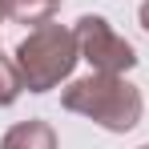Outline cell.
<instances>
[{"label":"cell","mask_w":149,"mask_h":149,"mask_svg":"<svg viewBox=\"0 0 149 149\" xmlns=\"http://www.w3.org/2000/svg\"><path fill=\"white\" fill-rule=\"evenodd\" d=\"M56 8H61V0H8V16L16 24H32V28L52 20Z\"/></svg>","instance_id":"obj_5"},{"label":"cell","mask_w":149,"mask_h":149,"mask_svg":"<svg viewBox=\"0 0 149 149\" xmlns=\"http://www.w3.org/2000/svg\"><path fill=\"white\" fill-rule=\"evenodd\" d=\"M4 16H8V0H0V20H4Z\"/></svg>","instance_id":"obj_8"},{"label":"cell","mask_w":149,"mask_h":149,"mask_svg":"<svg viewBox=\"0 0 149 149\" xmlns=\"http://www.w3.org/2000/svg\"><path fill=\"white\" fill-rule=\"evenodd\" d=\"M20 93H24V77H20V69H16V61L0 56V109L12 105Z\"/></svg>","instance_id":"obj_6"},{"label":"cell","mask_w":149,"mask_h":149,"mask_svg":"<svg viewBox=\"0 0 149 149\" xmlns=\"http://www.w3.org/2000/svg\"><path fill=\"white\" fill-rule=\"evenodd\" d=\"M81 61V45H77V32L65 24H45L28 28V36L16 45V69L24 77L28 93H49L61 81H69Z\"/></svg>","instance_id":"obj_2"},{"label":"cell","mask_w":149,"mask_h":149,"mask_svg":"<svg viewBox=\"0 0 149 149\" xmlns=\"http://www.w3.org/2000/svg\"><path fill=\"white\" fill-rule=\"evenodd\" d=\"M73 32H77V45H81V61H89L93 73H121L125 77L137 65V49H133L105 16L85 12Z\"/></svg>","instance_id":"obj_3"},{"label":"cell","mask_w":149,"mask_h":149,"mask_svg":"<svg viewBox=\"0 0 149 149\" xmlns=\"http://www.w3.org/2000/svg\"><path fill=\"white\" fill-rule=\"evenodd\" d=\"M137 20H141V28L149 32V0H141V8H137Z\"/></svg>","instance_id":"obj_7"},{"label":"cell","mask_w":149,"mask_h":149,"mask_svg":"<svg viewBox=\"0 0 149 149\" xmlns=\"http://www.w3.org/2000/svg\"><path fill=\"white\" fill-rule=\"evenodd\" d=\"M0 149H56V133H52L49 121H20L12 125L4 137H0Z\"/></svg>","instance_id":"obj_4"},{"label":"cell","mask_w":149,"mask_h":149,"mask_svg":"<svg viewBox=\"0 0 149 149\" xmlns=\"http://www.w3.org/2000/svg\"><path fill=\"white\" fill-rule=\"evenodd\" d=\"M61 105L109 133H129L141 121V93L121 73H89L81 81H69V89L61 93Z\"/></svg>","instance_id":"obj_1"},{"label":"cell","mask_w":149,"mask_h":149,"mask_svg":"<svg viewBox=\"0 0 149 149\" xmlns=\"http://www.w3.org/2000/svg\"><path fill=\"white\" fill-rule=\"evenodd\" d=\"M141 149H149V145H141Z\"/></svg>","instance_id":"obj_9"}]
</instances>
